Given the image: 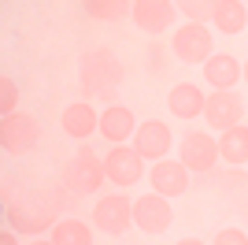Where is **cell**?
Here are the masks:
<instances>
[{
  "mask_svg": "<svg viewBox=\"0 0 248 245\" xmlns=\"http://www.w3.org/2000/svg\"><path fill=\"white\" fill-rule=\"evenodd\" d=\"M78 201V193H71L67 186H56V190H30V193H19L8 201V227L15 230V234H26V238H37L45 234V230H52V227L60 223L67 212V204Z\"/></svg>",
  "mask_w": 248,
  "mask_h": 245,
  "instance_id": "cell-1",
  "label": "cell"
},
{
  "mask_svg": "<svg viewBox=\"0 0 248 245\" xmlns=\"http://www.w3.org/2000/svg\"><path fill=\"white\" fill-rule=\"evenodd\" d=\"M126 78V67L119 63L111 49H96L82 52V63H78V82H82V93L85 97H96V101H111L119 97V86Z\"/></svg>",
  "mask_w": 248,
  "mask_h": 245,
  "instance_id": "cell-2",
  "label": "cell"
},
{
  "mask_svg": "<svg viewBox=\"0 0 248 245\" xmlns=\"http://www.w3.org/2000/svg\"><path fill=\"white\" fill-rule=\"evenodd\" d=\"M104 178H108V175H104V156H96L89 145H82L71 160L63 163V171H60V182L67 186L71 193H78V197L100 193Z\"/></svg>",
  "mask_w": 248,
  "mask_h": 245,
  "instance_id": "cell-3",
  "label": "cell"
},
{
  "mask_svg": "<svg viewBox=\"0 0 248 245\" xmlns=\"http://www.w3.org/2000/svg\"><path fill=\"white\" fill-rule=\"evenodd\" d=\"M170 56L178 63H207L215 56V30L211 22H193L186 19L170 34Z\"/></svg>",
  "mask_w": 248,
  "mask_h": 245,
  "instance_id": "cell-4",
  "label": "cell"
},
{
  "mask_svg": "<svg viewBox=\"0 0 248 245\" xmlns=\"http://www.w3.org/2000/svg\"><path fill=\"white\" fill-rule=\"evenodd\" d=\"M89 223H93L100 234H108V238H123L126 230L134 227V201L126 197V190H115V193L96 197Z\"/></svg>",
  "mask_w": 248,
  "mask_h": 245,
  "instance_id": "cell-5",
  "label": "cell"
},
{
  "mask_svg": "<svg viewBox=\"0 0 248 245\" xmlns=\"http://www.w3.org/2000/svg\"><path fill=\"white\" fill-rule=\"evenodd\" d=\"M41 141V122L30 112H11L0 115V149L8 156H26Z\"/></svg>",
  "mask_w": 248,
  "mask_h": 245,
  "instance_id": "cell-6",
  "label": "cell"
},
{
  "mask_svg": "<svg viewBox=\"0 0 248 245\" xmlns=\"http://www.w3.org/2000/svg\"><path fill=\"white\" fill-rule=\"evenodd\" d=\"M178 160L186 163L193 175H211L218 167V134L211 130H189L178 141Z\"/></svg>",
  "mask_w": 248,
  "mask_h": 245,
  "instance_id": "cell-7",
  "label": "cell"
},
{
  "mask_svg": "<svg viewBox=\"0 0 248 245\" xmlns=\"http://www.w3.org/2000/svg\"><path fill=\"white\" fill-rule=\"evenodd\" d=\"M145 163L148 160L137 153V149H130V145H111V149L104 153V175H108V182H115L119 190H130V186H137L148 175Z\"/></svg>",
  "mask_w": 248,
  "mask_h": 245,
  "instance_id": "cell-8",
  "label": "cell"
},
{
  "mask_svg": "<svg viewBox=\"0 0 248 245\" xmlns=\"http://www.w3.org/2000/svg\"><path fill=\"white\" fill-rule=\"evenodd\" d=\"M170 223H174L170 197L155 193V190L134 197V227H137V230H145V234H167Z\"/></svg>",
  "mask_w": 248,
  "mask_h": 245,
  "instance_id": "cell-9",
  "label": "cell"
},
{
  "mask_svg": "<svg viewBox=\"0 0 248 245\" xmlns=\"http://www.w3.org/2000/svg\"><path fill=\"white\" fill-rule=\"evenodd\" d=\"M245 119V101H241V93L233 89H215L207 93V104H204V122L211 134H222L230 126H237Z\"/></svg>",
  "mask_w": 248,
  "mask_h": 245,
  "instance_id": "cell-10",
  "label": "cell"
},
{
  "mask_svg": "<svg viewBox=\"0 0 248 245\" xmlns=\"http://www.w3.org/2000/svg\"><path fill=\"white\" fill-rule=\"evenodd\" d=\"M148 186H152L155 193H163V197H170V201H174V197H182L189 190V182H193V171H189L186 163L182 160H170V156H167V160H155V163H148Z\"/></svg>",
  "mask_w": 248,
  "mask_h": 245,
  "instance_id": "cell-11",
  "label": "cell"
},
{
  "mask_svg": "<svg viewBox=\"0 0 248 245\" xmlns=\"http://www.w3.org/2000/svg\"><path fill=\"white\" fill-rule=\"evenodd\" d=\"M134 149L145 156L148 163L167 160V153L174 149V130H170V122H163V119H145V122H137Z\"/></svg>",
  "mask_w": 248,
  "mask_h": 245,
  "instance_id": "cell-12",
  "label": "cell"
},
{
  "mask_svg": "<svg viewBox=\"0 0 248 245\" xmlns=\"http://www.w3.org/2000/svg\"><path fill=\"white\" fill-rule=\"evenodd\" d=\"M130 15H134V26L141 34H163V30L174 26L178 4L174 0H134Z\"/></svg>",
  "mask_w": 248,
  "mask_h": 245,
  "instance_id": "cell-13",
  "label": "cell"
},
{
  "mask_svg": "<svg viewBox=\"0 0 248 245\" xmlns=\"http://www.w3.org/2000/svg\"><path fill=\"white\" fill-rule=\"evenodd\" d=\"M204 104H207V93L200 89L197 82H178L167 93V112L174 119H186V122L204 119Z\"/></svg>",
  "mask_w": 248,
  "mask_h": 245,
  "instance_id": "cell-14",
  "label": "cell"
},
{
  "mask_svg": "<svg viewBox=\"0 0 248 245\" xmlns=\"http://www.w3.org/2000/svg\"><path fill=\"white\" fill-rule=\"evenodd\" d=\"M60 126H63L67 138H74V141H89L93 134H100V112H96L89 101H74V104L63 108Z\"/></svg>",
  "mask_w": 248,
  "mask_h": 245,
  "instance_id": "cell-15",
  "label": "cell"
},
{
  "mask_svg": "<svg viewBox=\"0 0 248 245\" xmlns=\"http://www.w3.org/2000/svg\"><path fill=\"white\" fill-rule=\"evenodd\" d=\"M200 67H204V82L211 89H237V82H245V63L233 52H215Z\"/></svg>",
  "mask_w": 248,
  "mask_h": 245,
  "instance_id": "cell-16",
  "label": "cell"
},
{
  "mask_svg": "<svg viewBox=\"0 0 248 245\" xmlns=\"http://www.w3.org/2000/svg\"><path fill=\"white\" fill-rule=\"evenodd\" d=\"M137 134V119L126 104H108L100 115V138L111 145H126Z\"/></svg>",
  "mask_w": 248,
  "mask_h": 245,
  "instance_id": "cell-17",
  "label": "cell"
},
{
  "mask_svg": "<svg viewBox=\"0 0 248 245\" xmlns=\"http://www.w3.org/2000/svg\"><path fill=\"white\" fill-rule=\"evenodd\" d=\"M211 30L215 34H245L248 30V4L245 0H218L215 11H211Z\"/></svg>",
  "mask_w": 248,
  "mask_h": 245,
  "instance_id": "cell-18",
  "label": "cell"
},
{
  "mask_svg": "<svg viewBox=\"0 0 248 245\" xmlns=\"http://www.w3.org/2000/svg\"><path fill=\"white\" fill-rule=\"evenodd\" d=\"M218 156L230 167H248V122H237L218 134Z\"/></svg>",
  "mask_w": 248,
  "mask_h": 245,
  "instance_id": "cell-19",
  "label": "cell"
},
{
  "mask_svg": "<svg viewBox=\"0 0 248 245\" xmlns=\"http://www.w3.org/2000/svg\"><path fill=\"white\" fill-rule=\"evenodd\" d=\"M93 234H96L93 223H85L78 215H67L48 230V242L52 245H93Z\"/></svg>",
  "mask_w": 248,
  "mask_h": 245,
  "instance_id": "cell-20",
  "label": "cell"
},
{
  "mask_svg": "<svg viewBox=\"0 0 248 245\" xmlns=\"http://www.w3.org/2000/svg\"><path fill=\"white\" fill-rule=\"evenodd\" d=\"M82 8H85V15H93L100 22H119L130 15L134 0H82Z\"/></svg>",
  "mask_w": 248,
  "mask_h": 245,
  "instance_id": "cell-21",
  "label": "cell"
},
{
  "mask_svg": "<svg viewBox=\"0 0 248 245\" xmlns=\"http://www.w3.org/2000/svg\"><path fill=\"white\" fill-rule=\"evenodd\" d=\"M174 4H178V11H182L186 19H193V22H211V11H215L218 0H174Z\"/></svg>",
  "mask_w": 248,
  "mask_h": 245,
  "instance_id": "cell-22",
  "label": "cell"
},
{
  "mask_svg": "<svg viewBox=\"0 0 248 245\" xmlns=\"http://www.w3.org/2000/svg\"><path fill=\"white\" fill-rule=\"evenodd\" d=\"M11 112H19V86L11 74H4L0 78V115H11Z\"/></svg>",
  "mask_w": 248,
  "mask_h": 245,
  "instance_id": "cell-23",
  "label": "cell"
},
{
  "mask_svg": "<svg viewBox=\"0 0 248 245\" xmlns=\"http://www.w3.org/2000/svg\"><path fill=\"white\" fill-rule=\"evenodd\" d=\"M211 245H248V230H241V227H222V230L211 238Z\"/></svg>",
  "mask_w": 248,
  "mask_h": 245,
  "instance_id": "cell-24",
  "label": "cell"
},
{
  "mask_svg": "<svg viewBox=\"0 0 248 245\" xmlns=\"http://www.w3.org/2000/svg\"><path fill=\"white\" fill-rule=\"evenodd\" d=\"M19 238H22V234H15V230H11V227H8V230L0 234V245H22Z\"/></svg>",
  "mask_w": 248,
  "mask_h": 245,
  "instance_id": "cell-25",
  "label": "cell"
},
{
  "mask_svg": "<svg viewBox=\"0 0 248 245\" xmlns=\"http://www.w3.org/2000/svg\"><path fill=\"white\" fill-rule=\"evenodd\" d=\"M174 245H207V242H200V238H182V242H174Z\"/></svg>",
  "mask_w": 248,
  "mask_h": 245,
  "instance_id": "cell-26",
  "label": "cell"
},
{
  "mask_svg": "<svg viewBox=\"0 0 248 245\" xmlns=\"http://www.w3.org/2000/svg\"><path fill=\"white\" fill-rule=\"evenodd\" d=\"M245 86H248V60H245Z\"/></svg>",
  "mask_w": 248,
  "mask_h": 245,
  "instance_id": "cell-27",
  "label": "cell"
},
{
  "mask_svg": "<svg viewBox=\"0 0 248 245\" xmlns=\"http://www.w3.org/2000/svg\"><path fill=\"white\" fill-rule=\"evenodd\" d=\"M30 245H52V242H30Z\"/></svg>",
  "mask_w": 248,
  "mask_h": 245,
  "instance_id": "cell-28",
  "label": "cell"
},
{
  "mask_svg": "<svg viewBox=\"0 0 248 245\" xmlns=\"http://www.w3.org/2000/svg\"><path fill=\"white\" fill-rule=\"evenodd\" d=\"M245 4H248V0H245Z\"/></svg>",
  "mask_w": 248,
  "mask_h": 245,
  "instance_id": "cell-29",
  "label": "cell"
}]
</instances>
